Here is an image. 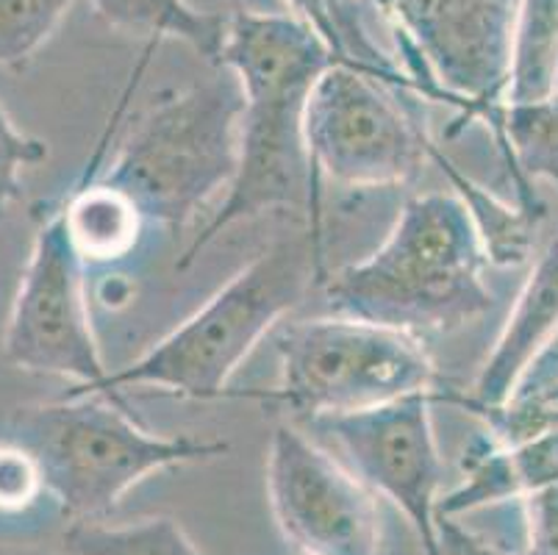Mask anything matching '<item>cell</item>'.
<instances>
[{"instance_id":"cell-12","label":"cell","mask_w":558,"mask_h":555,"mask_svg":"<svg viewBox=\"0 0 558 555\" xmlns=\"http://www.w3.org/2000/svg\"><path fill=\"white\" fill-rule=\"evenodd\" d=\"M558 339V237L536 258L473 389L434 391V403L497 406L534 373Z\"/></svg>"},{"instance_id":"cell-20","label":"cell","mask_w":558,"mask_h":555,"mask_svg":"<svg viewBox=\"0 0 558 555\" xmlns=\"http://www.w3.org/2000/svg\"><path fill=\"white\" fill-rule=\"evenodd\" d=\"M73 0H0V68H25Z\"/></svg>"},{"instance_id":"cell-3","label":"cell","mask_w":558,"mask_h":555,"mask_svg":"<svg viewBox=\"0 0 558 555\" xmlns=\"http://www.w3.org/2000/svg\"><path fill=\"white\" fill-rule=\"evenodd\" d=\"M323 278V244L312 231L276 239L148 353L68 395H104L117 403L125 389H159L190 400L228 397V384L247 355Z\"/></svg>"},{"instance_id":"cell-8","label":"cell","mask_w":558,"mask_h":555,"mask_svg":"<svg viewBox=\"0 0 558 555\" xmlns=\"http://www.w3.org/2000/svg\"><path fill=\"white\" fill-rule=\"evenodd\" d=\"M400 98L403 92L367 70L333 61L308 92L303 117L314 176H326L350 190L414 181L439 147Z\"/></svg>"},{"instance_id":"cell-2","label":"cell","mask_w":558,"mask_h":555,"mask_svg":"<svg viewBox=\"0 0 558 555\" xmlns=\"http://www.w3.org/2000/svg\"><path fill=\"white\" fill-rule=\"evenodd\" d=\"M486 267L489 258L464 201L456 192H428L403 203L373 256L326 275L323 289L331 314L423 339L492 312Z\"/></svg>"},{"instance_id":"cell-18","label":"cell","mask_w":558,"mask_h":555,"mask_svg":"<svg viewBox=\"0 0 558 555\" xmlns=\"http://www.w3.org/2000/svg\"><path fill=\"white\" fill-rule=\"evenodd\" d=\"M456 409L478 417L497 445L536 439L558 431V370L545 375H527L504 403L473 406L459 403Z\"/></svg>"},{"instance_id":"cell-19","label":"cell","mask_w":558,"mask_h":555,"mask_svg":"<svg viewBox=\"0 0 558 555\" xmlns=\"http://www.w3.org/2000/svg\"><path fill=\"white\" fill-rule=\"evenodd\" d=\"M64 544L75 555H201L172 517H148L131 526L73 522Z\"/></svg>"},{"instance_id":"cell-1","label":"cell","mask_w":558,"mask_h":555,"mask_svg":"<svg viewBox=\"0 0 558 555\" xmlns=\"http://www.w3.org/2000/svg\"><path fill=\"white\" fill-rule=\"evenodd\" d=\"M220 64L236 75L245 100L240 161L226 201L192 237L175 269L192 267L222 231L267 212H303L314 242L323 244L319 178L303 117L308 92L333 64L326 39L295 14L236 12L226 20Z\"/></svg>"},{"instance_id":"cell-9","label":"cell","mask_w":558,"mask_h":555,"mask_svg":"<svg viewBox=\"0 0 558 555\" xmlns=\"http://www.w3.org/2000/svg\"><path fill=\"white\" fill-rule=\"evenodd\" d=\"M84 269L56 206L34 237L0 339L9 364L25 373L70 378L75 386H95L111 373L95 339Z\"/></svg>"},{"instance_id":"cell-7","label":"cell","mask_w":558,"mask_h":555,"mask_svg":"<svg viewBox=\"0 0 558 555\" xmlns=\"http://www.w3.org/2000/svg\"><path fill=\"white\" fill-rule=\"evenodd\" d=\"M389 23L414 92L481 120L504 147L511 31L520 0H364ZM398 59V61H400Z\"/></svg>"},{"instance_id":"cell-10","label":"cell","mask_w":558,"mask_h":555,"mask_svg":"<svg viewBox=\"0 0 558 555\" xmlns=\"http://www.w3.org/2000/svg\"><path fill=\"white\" fill-rule=\"evenodd\" d=\"M434 389L414 391L342 417L308 425L342 450L350 472L392 500L411 522L425 555H442L436 536V500L442 486V456L436 447Z\"/></svg>"},{"instance_id":"cell-24","label":"cell","mask_w":558,"mask_h":555,"mask_svg":"<svg viewBox=\"0 0 558 555\" xmlns=\"http://www.w3.org/2000/svg\"><path fill=\"white\" fill-rule=\"evenodd\" d=\"M436 536H439V547L442 555H506L504 550H497L495 544L484 542L475 533L464 531L453 517L436 519Z\"/></svg>"},{"instance_id":"cell-15","label":"cell","mask_w":558,"mask_h":555,"mask_svg":"<svg viewBox=\"0 0 558 555\" xmlns=\"http://www.w3.org/2000/svg\"><path fill=\"white\" fill-rule=\"evenodd\" d=\"M558 92V0H520L511 31L506 106L542 104Z\"/></svg>"},{"instance_id":"cell-4","label":"cell","mask_w":558,"mask_h":555,"mask_svg":"<svg viewBox=\"0 0 558 555\" xmlns=\"http://www.w3.org/2000/svg\"><path fill=\"white\" fill-rule=\"evenodd\" d=\"M9 439L37 458L45 492L70 522H100L154 472L228 453L222 439L150 434L111 397L68 391L50 403L20 406Z\"/></svg>"},{"instance_id":"cell-25","label":"cell","mask_w":558,"mask_h":555,"mask_svg":"<svg viewBox=\"0 0 558 555\" xmlns=\"http://www.w3.org/2000/svg\"><path fill=\"white\" fill-rule=\"evenodd\" d=\"M0 555H53V553L32 547V544H0Z\"/></svg>"},{"instance_id":"cell-5","label":"cell","mask_w":558,"mask_h":555,"mask_svg":"<svg viewBox=\"0 0 558 555\" xmlns=\"http://www.w3.org/2000/svg\"><path fill=\"white\" fill-rule=\"evenodd\" d=\"M242 106L240 81L231 70L220 79L161 92L120 140L100 178L129 195L145 222L184 231L233 181Z\"/></svg>"},{"instance_id":"cell-21","label":"cell","mask_w":558,"mask_h":555,"mask_svg":"<svg viewBox=\"0 0 558 555\" xmlns=\"http://www.w3.org/2000/svg\"><path fill=\"white\" fill-rule=\"evenodd\" d=\"M48 153V142L20 131L12 117L7 114V109L0 106V217L23 192L20 176H23L25 167L43 165Z\"/></svg>"},{"instance_id":"cell-23","label":"cell","mask_w":558,"mask_h":555,"mask_svg":"<svg viewBox=\"0 0 558 555\" xmlns=\"http://www.w3.org/2000/svg\"><path fill=\"white\" fill-rule=\"evenodd\" d=\"M525 511V553L558 555V483L522 497Z\"/></svg>"},{"instance_id":"cell-17","label":"cell","mask_w":558,"mask_h":555,"mask_svg":"<svg viewBox=\"0 0 558 555\" xmlns=\"http://www.w3.org/2000/svg\"><path fill=\"white\" fill-rule=\"evenodd\" d=\"M434 161L448 176L456 195L464 201V206L473 214V222L478 228V237L484 242L489 264H497V267H520L522 262H527V256L534 251L536 228L542 222V214L527 212L522 206L511 208L509 203L497 201L492 192L478 186L473 178H466L442 150H436Z\"/></svg>"},{"instance_id":"cell-6","label":"cell","mask_w":558,"mask_h":555,"mask_svg":"<svg viewBox=\"0 0 558 555\" xmlns=\"http://www.w3.org/2000/svg\"><path fill=\"white\" fill-rule=\"evenodd\" d=\"M272 342L281 381L240 397L278 403L308 422L428 391L436 375L417 336L339 314L281 325Z\"/></svg>"},{"instance_id":"cell-13","label":"cell","mask_w":558,"mask_h":555,"mask_svg":"<svg viewBox=\"0 0 558 555\" xmlns=\"http://www.w3.org/2000/svg\"><path fill=\"white\" fill-rule=\"evenodd\" d=\"M461 475L464 481L436 500V519L522 500L558 483V431L517 445L475 439L461 458Z\"/></svg>"},{"instance_id":"cell-16","label":"cell","mask_w":558,"mask_h":555,"mask_svg":"<svg viewBox=\"0 0 558 555\" xmlns=\"http://www.w3.org/2000/svg\"><path fill=\"white\" fill-rule=\"evenodd\" d=\"M95 12L111 28L148 34V43L181 39L211 64H220L226 20L197 12L186 0H93Z\"/></svg>"},{"instance_id":"cell-22","label":"cell","mask_w":558,"mask_h":555,"mask_svg":"<svg viewBox=\"0 0 558 555\" xmlns=\"http://www.w3.org/2000/svg\"><path fill=\"white\" fill-rule=\"evenodd\" d=\"M45 495L43 470L37 458L7 439L0 445V514L28 511Z\"/></svg>"},{"instance_id":"cell-14","label":"cell","mask_w":558,"mask_h":555,"mask_svg":"<svg viewBox=\"0 0 558 555\" xmlns=\"http://www.w3.org/2000/svg\"><path fill=\"white\" fill-rule=\"evenodd\" d=\"M500 153L520 206L545 217L534 181H550L558 190V92L542 104L506 106Z\"/></svg>"},{"instance_id":"cell-11","label":"cell","mask_w":558,"mask_h":555,"mask_svg":"<svg viewBox=\"0 0 558 555\" xmlns=\"http://www.w3.org/2000/svg\"><path fill=\"white\" fill-rule=\"evenodd\" d=\"M267 492L283 539L306 555H380L369 486L292 425L272 431Z\"/></svg>"}]
</instances>
